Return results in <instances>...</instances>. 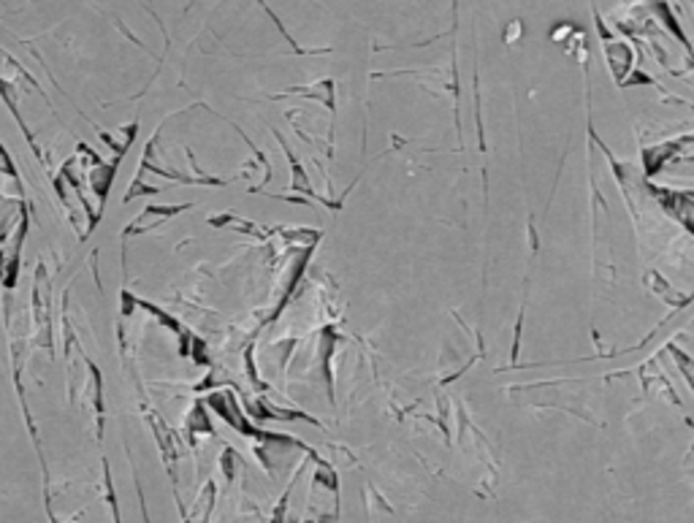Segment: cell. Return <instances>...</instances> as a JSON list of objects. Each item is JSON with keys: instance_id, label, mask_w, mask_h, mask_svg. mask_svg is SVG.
Segmentation results:
<instances>
[{"instance_id": "6da1fadb", "label": "cell", "mask_w": 694, "mask_h": 523, "mask_svg": "<svg viewBox=\"0 0 694 523\" xmlns=\"http://www.w3.org/2000/svg\"><path fill=\"white\" fill-rule=\"evenodd\" d=\"M215 483L212 480H206L204 489H201V494L196 496V504H193V513H185L182 519H185V523H210V515L212 510H215Z\"/></svg>"}]
</instances>
